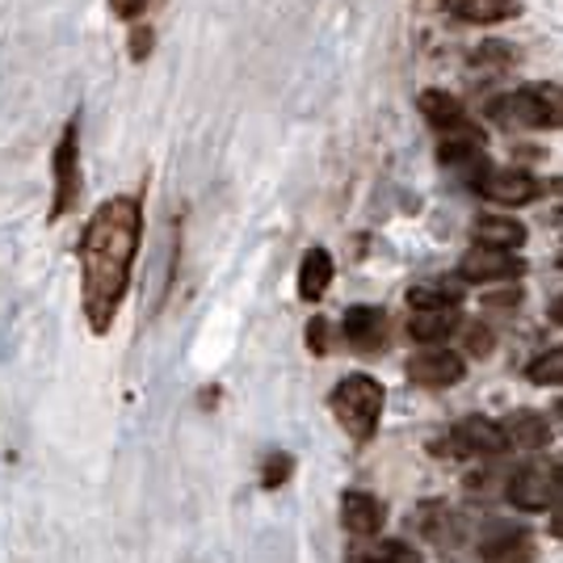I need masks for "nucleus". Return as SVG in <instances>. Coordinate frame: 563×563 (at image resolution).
Here are the masks:
<instances>
[{
  "label": "nucleus",
  "mask_w": 563,
  "mask_h": 563,
  "mask_svg": "<svg viewBox=\"0 0 563 563\" xmlns=\"http://www.w3.org/2000/svg\"><path fill=\"white\" fill-rule=\"evenodd\" d=\"M484 563H534V542L526 534H505V539L484 542Z\"/></svg>",
  "instance_id": "obj_20"
},
{
  "label": "nucleus",
  "mask_w": 563,
  "mask_h": 563,
  "mask_svg": "<svg viewBox=\"0 0 563 563\" xmlns=\"http://www.w3.org/2000/svg\"><path fill=\"white\" fill-rule=\"evenodd\" d=\"M505 496H509V505H517L521 514H542V509L560 505L563 467L560 463H547V459H534V463H526L521 471L509 475Z\"/></svg>",
  "instance_id": "obj_5"
},
{
  "label": "nucleus",
  "mask_w": 563,
  "mask_h": 563,
  "mask_svg": "<svg viewBox=\"0 0 563 563\" xmlns=\"http://www.w3.org/2000/svg\"><path fill=\"white\" fill-rule=\"evenodd\" d=\"M526 378L539 383V387H555V383H563V345H555V350H547L542 357H534V362L526 366Z\"/></svg>",
  "instance_id": "obj_21"
},
{
  "label": "nucleus",
  "mask_w": 563,
  "mask_h": 563,
  "mask_svg": "<svg viewBox=\"0 0 563 563\" xmlns=\"http://www.w3.org/2000/svg\"><path fill=\"white\" fill-rule=\"evenodd\" d=\"M332 286V257L329 249H307L299 261V299L303 303H320Z\"/></svg>",
  "instance_id": "obj_17"
},
{
  "label": "nucleus",
  "mask_w": 563,
  "mask_h": 563,
  "mask_svg": "<svg viewBox=\"0 0 563 563\" xmlns=\"http://www.w3.org/2000/svg\"><path fill=\"white\" fill-rule=\"evenodd\" d=\"M526 274V261L509 253V249H488V244H475L467 249V257L459 261V278L463 282H484V286H509Z\"/></svg>",
  "instance_id": "obj_8"
},
{
  "label": "nucleus",
  "mask_w": 563,
  "mask_h": 563,
  "mask_svg": "<svg viewBox=\"0 0 563 563\" xmlns=\"http://www.w3.org/2000/svg\"><path fill=\"white\" fill-rule=\"evenodd\" d=\"M412 526H421V534H429V539H442L450 526H454V514H450L442 500H429V505H421L412 514Z\"/></svg>",
  "instance_id": "obj_22"
},
{
  "label": "nucleus",
  "mask_w": 563,
  "mask_h": 563,
  "mask_svg": "<svg viewBox=\"0 0 563 563\" xmlns=\"http://www.w3.org/2000/svg\"><path fill=\"white\" fill-rule=\"evenodd\" d=\"M345 563H421V555L408 542H366V547H353Z\"/></svg>",
  "instance_id": "obj_19"
},
{
  "label": "nucleus",
  "mask_w": 563,
  "mask_h": 563,
  "mask_svg": "<svg viewBox=\"0 0 563 563\" xmlns=\"http://www.w3.org/2000/svg\"><path fill=\"white\" fill-rule=\"evenodd\" d=\"M341 336L353 353H378L387 345V311L383 307H350L341 320Z\"/></svg>",
  "instance_id": "obj_11"
},
{
  "label": "nucleus",
  "mask_w": 563,
  "mask_h": 563,
  "mask_svg": "<svg viewBox=\"0 0 563 563\" xmlns=\"http://www.w3.org/2000/svg\"><path fill=\"white\" fill-rule=\"evenodd\" d=\"M493 118L517 131H563V85L530 80L514 93L496 97Z\"/></svg>",
  "instance_id": "obj_2"
},
{
  "label": "nucleus",
  "mask_w": 563,
  "mask_h": 563,
  "mask_svg": "<svg viewBox=\"0 0 563 563\" xmlns=\"http://www.w3.org/2000/svg\"><path fill=\"white\" fill-rule=\"evenodd\" d=\"M521 303V290H517V282H509V290H500V295H484V307H493V311H509V307Z\"/></svg>",
  "instance_id": "obj_28"
},
{
  "label": "nucleus",
  "mask_w": 563,
  "mask_h": 563,
  "mask_svg": "<svg viewBox=\"0 0 563 563\" xmlns=\"http://www.w3.org/2000/svg\"><path fill=\"white\" fill-rule=\"evenodd\" d=\"M152 47H156V30H152V25H135V30H131V43H126L131 59L143 64V59L152 55Z\"/></svg>",
  "instance_id": "obj_24"
},
{
  "label": "nucleus",
  "mask_w": 563,
  "mask_h": 563,
  "mask_svg": "<svg viewBox=\"0 0 563 563\" xmlns=\"http://www.w3.org/2000/svg\"><path fill=\"white\" fill-rule=\"evenodd\" d=\"M383 404H387V391L371 375H345L329 396L332 417H336V424L350 433L353 442H371L375 438Z\"/></svg>",
  "instance_id": "obj_3"
},
{
  "label": "nucleus",
  "mask_w": 563,
  "mask_h": 563,
  "mask_svg": "<svg viewBox=\"0 0 563 563\" xmlns=\"http://www.w3.org/2000/svg\"><path fill=\"white\" fill-rule=\"evenodd\" d=\"M551 320H555V324H563V295L551 303Z\"/></svg>",
  "instance_id": "obj_30"
},
{
  "label": "nucleus",
  "mask_w": 563,
  "mask_h": 563,
  "mask_svg": "<svg viewBox=\"0 0 563 563\" xmlns=\"http://www.w3.org/2000/svg\"><path fill=\"white\" fill-rule=\"evenodd\" d=\"M551 534H555V539H563V505L551 514Z\"/></svg>",
  "instance_id": "obj_29"
},
{
  "label": "nucleus",
  "mask_w": 563,
  "mask_h": 563,
  "mask_svg": "<svg viewBox=\"0 0 563 563\" xmlns=\"http://www.w3.org/2000/svg\"><path fill=\"white\" fill-rule=\"evenodd\" d=\"M471 240L475 244H488V249H509V253H517L526 244V228L517 223L514 214H479L471 223Z\"/></svg>",
  "instance_id": "obj_15"
},
{
  "label": "nucleus",
  "mask_w": 563,
  "mask_h": 563,
  "mask_svg": "<svg viewBox=\"0 0 563 563\" xmlns=\"http://www.w3.org/2000/svg\"><path fill=\"white\" fill-rule=\"evenodd\" d=\"M307 345H311V353H329V320H311L307 324Z\"/></svg>",
  "instance_id": "obj_27"
},
{
  "label": "nucleus",
  "mask_w": 563,
  "mask_h": 563,
  "mask_svg": "<svg viewBox=\"0 0 563 563\" xmlns=\"http://www.w3.org/2000/svg\"><path fill=\"white\" fill-rule=\"evenodd\" d=\"M500 424L488 417H463L459 424H450V433H442L433 442L438 459H475V454H500Z\"/></svg>",
  "instance_id": "obj_7"
},
{
  "label": "nucleus",
  "mask_w": 563,
  "mask_h": 563,
  "mask_svg": "<svg viewBox=\"0 0 563 563\" xmlns=\"http://www.w3.org/2000/svg\"><path fill=\"white\" fill-rule=\"evenodd\" d=\"M463 375H467V362H463V353H454V350H421L408 362V378H412L417 387H429V391L454 387Z\"/></svg>",
  "instance_id": "obj_10"
},
{
  "label": "nucleus",
  "mask_w": 563,
  "mask_h": 563,
  "mask_svg": "<svg viewBox=\"0 0 563 563\" xmlns=\"http://www.w3.org/2000/svg\"><path fill=\"white\" fill-rule=\"evenodd\" d=\"M542 189H555V194H563V177H560V181H547Z\"/></svg>",
  "instance_id": "obj_31"
},
{
  "label": "nucleus",
  "mask_w": 563,
  "mask_h": 563,
  "mask_svg": "<svg viewBox=\"0 0 563 563\" xmlns=\"http://www.w3.org/2000/svg\"><path fill=\"white\" fill-rule=\"evenodd\" d=\"M290 475H295V459H290V454H282V450H269V454H265V463H261V488H269V493H274V488H282Z\"/></svg>",
  "instance_id": "obj_23"
},
{
  "label": "nucleus",
  "mask_w": 563,
  "mask_h": 563,
  "mask_svg": "<svg viewBox=\"0 0 563 563\" xmlns=\"http://www.w3.org/2000/svg\"><path fill=\"white\" fill-rule=\"evenodd\" d=\"M143 244V202L131 194L106 198L76 244L80 257V307L93 336H106L114 329L118 311L131 290V269Z\"/></svg>",
  "instance_id": "obj_1"
},
{
  "label": "nucleus",
  "mask_w": 563,
  "mask_h": 563,
  "mask_svg": "<svg viewBox=\"0 0 563 563\" xmlns=\"http://www.w3.org/2000/svg\"><path fill=\"white\" fill-rule=\"evenodd\" d=\"M450 13L467 25H505L521 18V0H450Z\"/></svg>",
  "instance_id": "obj_16"
},
{
  "label": "nucleus",
  "mask_w": 563,
  "mask_h": 563,
  "mask_svg": "<svg viewBox=\"0 0 563 563\" xmlns=\"http://www.w3.org/2000/svg\"><path fill=\"white\" fill-rule=\"evenodd\" d=\"M454 329H459L454 307H450V311H412V320H408V336L421 341V345H438V341L450 336Z\"/></svg>",
  "instance_id": "obj_18"
},
{
  "label": "nucleus",
  "mask_w": 563,
  "mask_h": 563,
  "mask_svg": "<svg viewBox=\"0 0 563 563\" xmlns=\"http://www.w3.org/2000/svg\"><path fill=\"white\" fill-rule=\"evenodd\" d=\"M500 424V446L505 450H542L551 442V424L539 412H514Z\"/></svg>",
  "instance_id": "obj_13"
},
{
  "label": "nucleus",
  "mask_w": 563,
  "mask_h": 563,
  "mask_svg": "<svg viewBox=\"0 0 563 563\" xmlns=\"http://www.w3.org/2000/svg\"><path fill=\"white\" fill-rule=\"evenodd\" d=\"M560 417H563V399H560Z\"/></svg>",
  "instance_id": "obj_32"
},
{
  "label": "nucleus",
  "mask_w": 563,
  "mask_h": 563,
  "mask_svg": "<svg viewBox=\"0 0 563 563\" xmlns=\"http://www.w3.org/2000/svg\"><path fill=\"white\" fill-rule=\"evenodd\" d=\"M467 350L475 353V357L493 353V332L484 329V324H467Z\"/></svg>",
  "instance_id": "obj_26"
},
{
  "label": "nucleus",
  "mask_w": 563,
  "mask_h": 563,
  "mask_svg": "<svg viewBox=\"0 0 563 563\" xmlns=\"http://www.w3.org/2000/svg\"><path fill=\"white\" fill-rule=\"evenodd\" d=\"M475 194H484L496 207H530L542 194V181L526 168H509V165H488L475 181H471Z\"/></svg>",
  "instance_id": "obj_6"
},
{
  "label": "nucleus",
  "mask_w": 563,
  "mask_h": 563,
  "mask_svg": "<svg viewBox=\"0 0 563 563\" xmlns=\"http://www.w3.org/2000/svg\"><path fill=\"white\" fill-rule=\"evenodd\" d=\"M147 4H152V0H110V13H114L118 22H140L143 13H147Z\"/></svg>",
  "instance_id": "obj_25"
},
{
  "label": "nucleus",
  "mask_w": 563,
  "mask_h": 563,
  "mask_svg": "<svg viewBox=\"0 0 563 563\" xmlns=\"http://www.w3.org/2000/svg\"><path fill=\"white\" fill-rule=\"evenodd\" d=\"M383 521H387V509H383V500L371 493H345L341 496V526L357 534V539H371L383 530Z\"/></svg>",
  "instance_id": "obj_12"
},
{
  "label": "nucleus",
  "mask_w": 563,
  "mask_h": 563,
  "mask_svg": "<svg viewBox=\"0 0 563 563\" xmlns=\"http://www.w3.org/2000/svg\"><path fill=\"white\" fill-rule=\"evenodd\" d=\"M85 194V173H80V118H71L59 131L55 152H51V211L47 219L59 223L80 207Z\"/></svg>",
  "instance_id": "obj_4"
},
{
  "label": "nucleus",
  "mask_w": 563,
  "mask_h": 563,
  "mask_svg": "<svg viewBox=\"0 0 563 563\" xmlns=\"http://www.w3.org/2000/svg\"><path fill=\"white\" fill-rule=\"evenodd\" d=\"M417 106H421L424 122L438 131V140H454V135H484V131L475 126V118L467 114V106H463L459 97L442 93V89H424Z\"/></svg>",
  "instance_id": "obj_9"
},
{
  "label": "nucleus",
  "mask_w": 563,
  "mask_h": 563,
  "mask_svg": "<svg viewBox=\"0 0 563 563\" xmlns=\"http://www.w3.org/2000/svg\"><path fill=\"white\" fill-rule=\"evenodd\" d=\"M463 295H467L463 278H429L408 286V307L412 311H450V307L463 303Z\"/></svg>",
  "instance_id": "obj_14"
}]
</instances>
